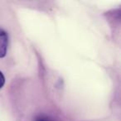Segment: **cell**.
<instances>
[{
	"instance_id": "2",
	"label": "cell",
	"mask_w": 121,
	"mask_h": 121,
	"mask_svg": "<svg viewBox=\"0 0 121 121\" xmlns=\"http://www.w3.org/2000/svg\"><path fill=\"white\" fill-rule=\"evenodd\" d=\"M34 121H52L45 115H39V116H37Z\"/></svg>"
},
{
	"instance_id": "1",
	"label": "cell",
	"mask_w": 121,
	"mask_h": 121,
	"mask_svg": "<svg viewBox=\"0 0 121 121\" xmlns=\"http://www.w3.org/2000/svg\"><path fill=\"white\" fill-rule=\"evenodd\" d=\"M9 45V37L7 32L2 27H0V58L6 56Z\"/></svg>"
},
{
	"instance_id": "3",
	"label": "cell",
	"mask_w": 121,
	"mask_h": 121,
	"mask_svg": "<svg viewBox=\"0 0 121 121\" xmlns=\"http://www.w3.org/2000/svg\"><path fill=\"white\" fill-rule=\"evenodd\" d=\"M4 83H5V77H4V74L0 71V89L4 86Z\"/></svg>"
}]
</instances>
